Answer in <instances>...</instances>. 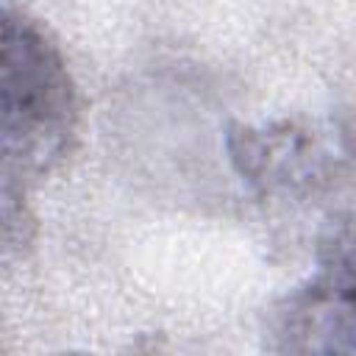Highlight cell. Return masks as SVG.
Masks as SVG:
<instances>
[{
    "mask_svg": "<svg viewBox=\"0 0 356 356\" xmlns=\"http://www.w3.org/2000/svg\"><path fill=\"white\" fill-rule=\"evenodd\" d=\"M3 214L50 172L75 134V89L61 53L25 14L3 17Z\"/></svg>",
    "mask_w": 356,
    "mask_h": 356,
    "instance_id": "obj_1",
    "label": "cell"
},
{
    "mask_svg": "<svg viewBox=\"0 0 356 356\" xmlns=\"http://www.w3.org/2000/svg\"><path fill=\"white\" fill-rule=\"evenodd\" d=\"M275 334L284 350L356 353V220L325 242L317 273L278 312Z\"/></svg>",
    "mask_w": 356,
    "mask_h": 356,
    "instance_id": "obj_2",
    "label": "cell"
}]
</instances>
